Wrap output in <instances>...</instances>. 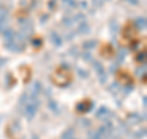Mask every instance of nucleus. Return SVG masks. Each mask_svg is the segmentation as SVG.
<instances>
[{
  "mask_svg": "<svg viewBox=\"0 0 147 139\" xmlns=\"http://www.w3.org/2000/svg\"><path fill=\"white\" fill-rule=\"evenodd\" d=\"M4 46L10 52H22L25 49V38H22L18 32L12 31L11 29H6L4 31Z\"/></svg>",
  "mask_w": 147,
  "mask_h": 139,
  "instance_id": "obj_1",
  "label": "nucleus"
},
{
  "mask_svg": "<svg viewBox=\"0 0 147 139\" xmlns=\"http://www.w3.org/2000/svg\"><path fill=\"white\" fill-rule=\"evenodd\" d=\"M39 107V101L37 97H32V101H28L25 107H24V114L26 116V118L28 121H32L34 118V116L37 114V111Z\"/></svg>",
  "mask_w": 147,
  "mask_h": 139,
  "instance_id": "obj_2",
  "label": "nucleus"
},
{
  "mask_svg": "<svg viewBox=\"0 0 147 139\" xmlns=\"http://www.w3.org/2000/svg\"><path fill=\"white\" fill-rule=\"evenodd\" d=\"M18 33L25 40L31 37V35L33 33V24H32V21L31 20H21L20 21V32H18Z\"/></svg>",
  "mask_w": 147,
  "mask_h": 139,
  "instance_id": "obj_3",
  "label": "nucleus"
},
{
  "mask_svg": "<svg viewBox=\"0 0 147 139\" xmlns=\"http://www.w3.org/2000/svg\"><path fill=\"white\" fill-rule=\"evenodd\" d=\"M92 67H93V69L96 70V74L98 75L100 84H104L105 80H107V73H105V70H104L103 64L100 62L94 61V59H93V62H92Z\"/></svg>",
  "mask_w": 147,
  "mask_h": 139,
  "instance_id": "obj_4",
  "label": "nucleus"
},
{
  "mask_svg": "<svg viewBox=\"0 0 147 139\" xmlns=\"http://www.w3.org/2000/svg\"><path fill=\"white\" fill-rule=\"evenodd\" d=\"M7 18H9L7 9L5 7V5H3V4L0 3V32H4L6 30Z\"/></svg>",
  "mask_w": 147,
  "mask_h": 139,
  "instance_id": "obj_5",
  "label": "nucleus"
},
{
  "mask_svg": "<svg viewBox=\"0 0 147 139\" xmlns=\"http://www.w3.org/2000/svg\"><path fill=\"white\" fill-rule=\"evenodd\" d=\"M96 118H98V119H104L105 122L107 121H110L109 117H112L113 113H112V111H110L108 107H105V106H100V107L96 111Z\"/></svg>",
  "mask_w": 147,
  "mask_h": 139,
  "instance_id": "obj_6",
  "label": "nucleus"
},
{
  "mask_svg": "<svg viewBox=\"0 0 147 139\" xmlns=\"http://www.w3.org/2000/svg\"><path fill=\"white\" fill-rule=\"evenodd\" d=\"M92 107H93V102L88 101V100H85V101H82V102L77 104L76 110L79 111V112H90Z\"/></svg>",
  "mask_w": 147,
  "mask_h": 139,
  "instance_id": "obj_7",
  "label": "nucleus"
},
{
  "mask_svg": "<svg viewBox=\"0 0 147 139\" xmlns=\"http://www.w3.org/2000/svg\"><path fill=\"white\" fill-rule=\"evenodd\" d=\"M49 40H50V42H52L55 47H60V46L63 44V37L58 33L57 31H52L49 33Z\"/></svg>",
  "mask_w": 147,
  "mask_h": 139,
  "instance_id": "obj_8",
  "label": "nucleus"
},
{
  "mask_svg": "<svg viewBox=\"0 0 147 139\" xmlns=\"http://www.w3.org/2000/svg\"><path fill=\"white\" fill-rule=\"evenodd\" d=\"M77 31H79L80 35H88L91 32V27L88 25V22L87 21H81L79 27H77Z\"/></svg>",
  "mask_w": 147,
  "mask_h": 139,
  "instance_id": "obj_9",
  "label": "nucleus"
},
{
  "mask_svg": "<svg viewBox=\"0 0 147 139\" xmlns=\"http://www.w3.org/2000/svg\"><path fill=\"white\" fill-rule=\"evenodd\" d=\"M144 119H142V116L139 114V113H132V114H129V117H127V122L132 124V126H135V124H139L141 123Z\"/></svg>",
  "mask_w": 147,
  "mask_h": 139,
  "instance_id": "obj_10",
  "label": "nucleus"
},
{
  "mask_svg": "<svg viewBox=\"0 0 147 139\" xmlns=\"http://www.w3.org/2000/svg\"><path fill=\"white\" fill-rule=\"evenodd\" d=\"M43 90V87H42V84H40V81L38 80H36L34 81V84L32 85V97H37L40 92H42Z\"/></svg>",
  "mask_w": 147,
  "mask_h": 139,
  "instance_id": "obj_11",
  "label": "nucleus"
},
{
  "mask_svg": "<svg viewBox=\"0 0 147 139\" xmlns=\"http://www.w3.org/2000/svg\"><path fill=\"white\" fill-rule=\"evenodd\" d=\"M134 25L136 26L137 30H146L147 27V22H146V17H137L134 21Z\"/></svg>",
  "mask_w": 147,
  "mask_h": 139,
  "instance_id": "obj_12",
  "label": "nucleus"
},
{
  "mask_svg": "<svg viewBox=\"0 0 147 139\" xmlns=\"http://www.w3.org/2000/svg\"><path fill=\"white\" fill-rule=\"evenodd\" d=\"M96 47H97V41L96 40H88V41H86V42H84V44H82V48H84L85 50H87V52H90V50H92Z\"/></svg>",
  "mask_w": 147,
  "mask_h": 139,
  "instance_id": "obj_13",
  "label": "nucleus"
},
{
  "mask_svg": "<svg viewBox=\"0 0 147 139\" xmlns=\"http://www.w3.org/2000/svg\"><path fill=\"white\" fill-rule=\"evenodd\" d=\"M48 107H49V110L52 111L53 113H55V114H59V113H60V107H59V105H58L57 101L49 100V101H48Z\"/></svg>",
  "mask_w": 147,
  "mask_h": 139,
  "instance_id": "obj_14",
  "label": "nucleus"
},
{
  "mask_svg": "<svg viewBox=\"0 0 147 139\" xmlns=\"http://www.w3.org/2000/svg\"><path fill=\"white\" fill-rule=\"evenodd\" d=\"M61 139H75V131L74 128H67L66 131H64L61 134Z\"/></svg>",
  "mask_w": 147,
  "mask_h": 139,
  "instance_id": "obj_15",
  "label": "nucleus"
},
{
  "mask_svg": "<svg viewBox=\"0 0 147 139\" xmlns=\"http://www.w3.org/2000/svg\"><path fill=\"white\" fill-rule=\"evenodd\" d=\"M64 5H66L69 7H76L77 6V3H76V0H61Z\"/></svg>",
  "mask_w": 147,
  "mask_h": 139,
  "instance_id": "obj_16",
  "label": "nucleus"
},
{
  "mask_svg": "<svg viewBox=\"0 0 147 139\" xmlns=\"http://www.w3.org/2000/svg\"><path fill=\"white\" fill-rule=\"evenodd\" d=\"M125 55H126V50H125V49L119 50V53H118V58H117L118 63H121V62L124 61V59H125Z\"/></svg>",
  "mask_w": 147,
  "mask_h": 139,
  "instance_id": "obj_17",
  "label": "nucleus"
},
{
  "mask_svg": "<svg viewBox=\"0 0 147 139\" xmlns=\"http://www.w3.org/2000/svg\"><path fill=\"white\" fill-rule=\"evenodd\" d=\"M77 74H79V76L82 79H87L90 76V73L85 70V69H77Z\"/></svg>",
  "mask_w": 147,
  "mask_h": 139,
  "instance_id": "obj_18",
  "label": "nucleus"
},
{
  "mask_svg": "<svg viewBox=\"0 0 147 139\" xmlns=\"http://www.w3.org/2000/svg\"><path fill=\"white\" fill-rule=\"evenodd\" d=\"M146 136V129L144 128V129H140L139 132H136V133H134V137L136 138V139H142Z\"/></svg>",
  "mask_w": 147,
  "mask_h": 139,
  "instance_id": "obj_19",
  "label": "nucleus"
},
{
  "mask_svg": "<svg viewBox=\"0 0 147 139\" xmlns=\"http://www.w3.org/2000/svg\"><path fill=\"white\" fill-rule=\"evenodd\" d=\"M110 29H112V32H114V33H117L119 31V24L115 20H112V22H110Z\"/></svg>",
  "mask_w": 147,
  "mask_h": 139,
  "instance_id": "obj_20",
  "label": "nucleus"
},
{
  "mask_svg": "<svg viewBox=\"0 0 147 139\" xmlns=\"http://www.w3.org/2000/svg\"><path fill=\"white\" fill-rule=\"evenodd\" d=\"M136 61L140 62V63H142V62L145 63V61H146V52H145V50H144V52H140L139 54L136 55Z\"/></svg>",
  "mask_w": 147,
  "mask_h": 139,
  "instance_id": "obj_21",
  "label": "nucleus"
},
{
  "mask_svg": "<svg viewBox=\"0 0 147 139\" xmlns=\"http://www.w3.org/2000/svg\"><path fill=\"white\" fill-rule=\"evenodd\" d=\"M88 139H102V137L99 136V133L97 131H94V132L92 131L88 133Z\"/></svg>",
  "mask_w": 147,
  "mask_h": 139,
  "instance_id": "obj_22",
  "label": "nucleus"
},
{
  "mask_svg": "<svg viewBox=\"0 0 147 139\" xmlns=\"http://www.w3.org/2000/svg\"><path fill=\"white\" fill-rule=\"evenodd\" d=\"M109 90H110V92H114V94H115V92H118L120 90V86H119L117 82H114V84H112L109 86Z\"/></svg>",
  "mask_w": 147,
  "mask_h": 139,
  "instance_id": "obj_23",
  "label": "nucleus"
},
{
  "mask_svg": "<svg viewBox=\"0 0 147 139\" xmlns=\"http://www.w3.org/2000/svg\"><path fill=\"white\" fill-rule=\"evenodd\" d=\"M63 24L65 25V26H71V25L74 24L72 17H64V18H63Z\"/></svg>",
  "mask_w": 147,
  "mask_h": 139,
  "instance_id": "obj_24",
  "label": "nucleus"
},
{
  "mask_svg": "<svg viewBox=\"0 0 147 139\" xmlns=\"http://www.w3.org/2000/svg\"><path fill=\"white\" fill-rule=\"evenodd\" d=\"M82 58L86 59V62H91V61H93L91 57V54L90 52H87V50H84V53H82Z\"/></svg>",
  "mask_w": 147,
  "mask_h": 139,
  "instance_id": "obj_25",
  "label": "nucleus"
},
{
  "mask_svg": "<svg viewBox=\"0 0 147 139\" xmlns=\"http://www.w3.org/2000/svg\"><path fill=\"white\" fill-rule=\"evenodd\" d=\"M57 6V0H49L48 1V9L49 10H54Z\"/></svg>",
  "mask_w": 147,
  "mask_h": 139,
  "instance_id": "obj_26",
  "label": "nucleus"
},
{
  "mask_svg": "<svg viewBox=\"0 0 147 139\" xmlns=\"http://www.w3.org/2000/svg\"><path fill=\"white\" fill-rule=\"evenodd\" d=\"M124 1H126L127 4H130V5H134V6L139 5V0H124Z\"/></svg>",
  "mask_w": 147,
  "mask_h": 139,
  "instance_id": "obj_27",
  "label": "nucleus"
},
{
  "mask_svg": "<svg viewBox=\"0 0 147 139\" xmlns=\"http://www.w3.org/2000/svg\"><path fill=\"white\" fill-rule=\"evenodd\" d=\"M48 18H49V15H48V14H45V15H42V17H40V22H42V24H45Z\"/></svg>",
  "mask_w": 147,
  "mask_h": 139,
  "instance_id": "obj_28",
  "label": "nucleus"
},
{
  "mask_svg": "<svg viewBox=\"0 0 147 139\" xmlns=\"http://www.w3.org/2000/svg\"><path fill=\"white\" fill-rule=\"evenodd\" d=\"M32 43H33V46H36V47H39V46L42 44V41L37 38V40H33V42H32Z\"/></svg>",
  "mask_w": 147,
  "mask_h": 139,
  "instance_id": "obj_29",
  "label": "nucleus"
},
{
  "mask_svg": "<svg viewBox=\"0 0 147 139\" xmlns=\"http://www.w3.org/2000/svg\"><path fill=\"white\" fill-rule=\"evenodd\" d=\"M81 124H82V126H84V124H85V126H90V122L88 121H87V119L86 118H84V119H82V121H81Z\"/></svg>",
  "mask_w": 147,
  "mask_h": 139,
  "instance_id": "obj_30",
  "label": "nucleus"
},
{
  "mask_svg": "<svg viewBox=\"0 0 147 139\" xmlns=\"http://www.w3.org/2000/svg\"><path fill=\"white\" fill-rule=\"evenodd\" d=\"M80 6H81V7H85V9H86V7H87V3H86V1H82V3L80 4Z\"/></svg>",
  "mask_w": 147,
  "mask_h": 139,
  "instance_id": "obj_31",
  "label": "nucleus"
},
{
  "mask_svg": "<svg viewBox=\"0 0 147 139\" xmlns=\"http://www.w3.org/2000/svg\"><path fill=\"white\" fill-rule=\"evenodd\" d=\"M142 100H144V107L146 108V96H144V99H142Z\"/></svg>",
  "mask_w": 147,
  "mask_h": 139,
  "instance_id": "obj_32",
  "label": "nucleus"
},
{
  "mask_svg": "<svg viewBox=\"0 0 147 139\" xmlns=\"http://www.w3.org/2000/svg\"><path fill=\"white\" fill-rule=\"evenodd\" d=\"M32 139H38V137H37V136H33V137H32Z\"/></svg>",
  "mask_w": 147,
  "mask_h": 139,
  "instance_id": "obj_33",
  "label": "nucleus"
}]
</instances>
